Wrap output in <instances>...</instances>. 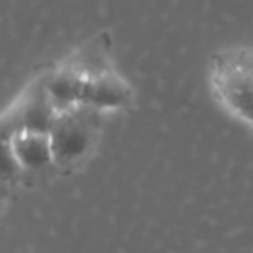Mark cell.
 Segmentation results:
<instances>
[{
	"label": "cell",
	"instance_id": "obj_1",
	"mask_svg": "<svg viewBox=\"0 0 253 253\" xmlns=\"http://www.w3.org/2000/svg\"><path fill=\"white\" fill-rule=\"evenodd\" d=\"M208 80L218 102L253 126V50L232 47L213 54Z\"/></svg>",
	"mask_w": 253,
	"mask_h": 253
},
{
	"label": "cell",
	"instance_id": "obj_2",
	"mask_svg": "<svg viewBox=\"0 0 253 253\" xmlns=\"http://www.w3.org/2000/svg\"><path fill=\"white\" fill-rule=\"evenodd\" d=\"M102 118V113L87 106L57 115L49 132L57 172L68 175L94 155L101 139Z\"/></svg>",
	"mask_w": 253,
	"mask_h": 253
},
{
	"label": "cell",
	"instance_id": "obj_3",
	"mask_svg": "<svg viewBox=\"0 0 253 253\" xmlns=\"http://www.w3.org/2000/svg\"><path fill=\"white\" fill-rule=\"evenodd\" d=\"M57 115L47 92L45 71L26 85L25 90L14 99L2 115V135L18 132H42L49 134Z\"/></svg>",
	"mask_w": 253,
	"mask_h": 253
},
{
	"label": "cell",
	"instance_id": "obj_4",
	"mask_svg": "<svg viewBox=\"0 0 253 253\" xmlns=\"http://www.w3.org/2000/svg\"><path fill=\"white\" fill-rule=\"evenodd\" d=\"M2 149L7 151L26 177H40L57 172L54 148L49 134L42 132H18L14 135H2Z\"/></svg>",
	"mask_w": 253,
	"mask_h": 253
},
{
	"label": "cell",
	"instance_id": "obj_5",
	"mask_svg": "<svg viewBox=\"0 0 253 253\" xmlns=\"http://www.w3.org/2000/svg\"><path fill=\"white\" fill-rule=\"evenodd\" d=\"M134 104V88L115 68H109L87 80L84 106L95 111L113 113L128 109Z\"/></svg>",
	"mask_w": 253,
	"mask_h": 253
},
{
	"label": "cell",
	"instance_id": "obj_6",
	"mask_svg": "<svg viewBox=\"0 0 253 253\" xmlns=\"http://www.w3.org/2000/svg\"><path fill=\"white\" fill-rule=\"evenodd\" d=\"M87 80L88 77H85L77 68L70 66L66 61L50 70H45L47 92H49L50 101L59 115L84 106Z\"/></svg>",
	"mask_w": 253,
	"mask_h": 253
}]
</instances>
